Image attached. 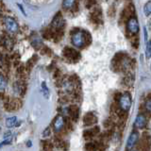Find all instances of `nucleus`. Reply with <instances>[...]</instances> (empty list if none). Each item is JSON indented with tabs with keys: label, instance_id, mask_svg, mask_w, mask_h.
Wrapping results in <instances>:
<instances>
[{
	"label": "nucleus",
	"instance_id": "nucleus-1",
	"mask_svg": "<svg viewBox=\"0 0 151 151\" xmlns=\"http://www.w3.org/2000/svg\"><path fill=\"white\" fill-rule=\"evenodd\" d=\"M72 44L76 46V47H80L84 46L87 44L86 42V31H76L72 34Z\"/></svg>",
	"mask_w": 151,
	"mask_h": 151
},
{
	"label": "nucleus",
	"instance_id": "nucleus-2",
	"mask_svg": "<svg viewBox=\"0 0 151 151\" xmlns=\"http://www.w3.org/2000/svg\"><path fill=\"white\" fill-rule=\"evenodd\" d=\"M118 103H119V107L122 111H127L129 110V108L131 106V97L130 94L129 93H126L124 94H121V96L118 100Z\"/></svg>",
	"mask_w": 151,
	"mask_h": 151
},
{
	"label": "nucleus",
	"instance_id": "nucleus-3",
	"mask_svg": "<svg viewBox=\"0 0 151 151\" xmlns=\"http://www.w3.org/2000/svg\"><path fill=\"white\" fill-rule=\"evenodd\" d=\"M22 107V100L19 98H13L12 100L4 103V109L7 111H14Z\"/></svg>",
	"mask_w": 151,
	"mask_h": 151
},
{
	"label": "nucleus",
	"instance_id": "nucleus-4",
	"mask_svg": "<svg viewBox=\"0 0 151 151\" xmlns=\"http://www.w3.org/2000/svg\"><path fill=\"white\" fill-rule=\"evenodd\" d=\"M4 25H5V27H6L7 31L11 32V33H16L19 30V26H18L17 22L12 17L5 18Z\"/></svg>",
	"mask_w": 151,
	"mask_h": 151
},
{
	"label": "nucleus",
	"instance_id": "nucleus-5",
	"mask_svg": "<svg viewBox=\"0 0 151 151\" xmlns=\"http://www.w3.org/2000/svg\"><path fill=\"white\" fill-rule=\"evenodd\" d=\"M127 27L129 32H130L131 34H136L139 31V23L137 21V19L135 17L129 18V21H127Z\"/></svg>",
	"mask_w": 151,
	"mask_h": 151
},
{
	"label": "nucleus",
	"instance_id": "nucleus-6",
	"mask_svg": "<svg viewBox=\"0 0 151 151\" xmlns=\"http://www.w3.org/2000/svg\"><path fill=\"white\" fill-rule=\"evenodd\" d=\"M64 26V20L63 18V15L60 13H58L54 17L53 22H52V27H53V31H58L61 29V27Z\"/></svg>",
	"mask_w": 151,
	"mask_h": 151
},
{
	"label": "nucleus",
	"instance_id": "nucleus-7",
	"mask_svg": "<svg viewBox=\"0 0 151 151\" xmlns=\"http://www.w3.org/2000/svg\"><path fill=\"white\" fill-rule=\"evenodd\" d=\"M63 55L68 60H72V61H77L79 59L78 52H77L75 49L70 48V47H65L64 50H63Z\"/></svg>",
	"mask_w": 151,
	"mask_h": 151
},
{
	"label": "nucleus",
	"instance_id": "nucleus-8",
	"mask_svg": "<svg viewBox=\"0 0 151 151\" xmlns=\"http://www.w3.org/2000/svg\"><path fill=\"white\" fill-rule=\"evenodd\" d=\"M97 122V118L96 116L93 114V112H87L86 114L84 115L83 118V124L85 127H91L96 125Z\"/></svg>",
	"mask_w": 151,
	"mask_h": 151
},
{
	"label": "nucleus",
	"instance_id": "nucleus-9",
	"mask_svg": "<svg viewBox=\"0 0 151 151\" xmlns=\"http://www.w3.org/2000/svg\"><path fill=\"white\" fill-rule=\"evenodd\" d=\"M99 132H100V129H99V127L94 126V127H92V129H89L87 130L83 131V137H84L85 140L90 141L92 138H93L96 135H97Z\"/></svg>",
	"mask_w": 151,
	"mask_h": 151
},
{
	"label": "nucleus",
	"instance_id": "nucleus-10",
	"mask_svg": "<svg viewBox=\"0 0 151 151\" xmlns=\"http://www.w3.org/2000/svg\"><path fill=\"white\" fill-rule=\"evenodd\" d=\"M139 138V134L137 131H132V133L130 134V136L129 137L127 142V150H130L133 148V146L136 145L137 141H138Z\"/></svg>",
	"mask_w": 151,
	"mask_h": 151
},
{
	"label": "nucleus",
	"instance_id": "nucleus-11",
	"mask_svg": "<svg viewBox=\"0 0 151 151\" xmlns=\"http://www.w3.org/2000/svg\"><path fill=\"white\" fill-rule=\"evenodd\" d=\"M64 122H65L64 118L61 115H58L55 118V120L53 122V127L56 132H60L61 131V129H63V127H65Z\"/></svg>",
	"mask_w": 151,
	"mask_h": 151
},
{
	"label": "nucleus",
	"instance_id": "nucleus-12",
	"mask_svg": "<svg viewBox=\"0 0 151 151\" xmlns=\"http://www.w3.org/2000/svg\"><path fill=\"white\" fill-rule=\"evenodd\" d=\"M145 126H146V116H145V114L140 113V114L136 116L135 127H138V129H144Z\"/></svg>",
	"mask_w": 151,
	"mask_h": 151
},
{
	"label": "nucleus",
	"instance_id": "nucleus-13",
	"mask_svg": "<svg viewBox=\"0 0 151 151\" xmlns=\"http://www.w3.org/2000/svg\"><path fill=\"white\" fill-rule=\"evenodd\" d=\"M69 116L73 121H78L79 116V108L77 105H71L69 107Z\"/></svg>",
	"mask_w": 151,
	"mask_h": 151
},
{
	"label": "nucleus",
	"instance_id": "nucleus-14",
	"mask_svg": "<svg viewBox=\"0 0 151 151\" xmlns=\"http://www.w3.org/2000/svg\"><path fill=\"white\" fill-rule=\"evenodd\" d=\"M63 90L66 92V93H73V91L75 90V84L74 82L72 81L71 79H66V80H63Z\"/></svg>",
	"mask_w": 151,
	"mask_h": 151
},
{
	"label": "nucleus",
	"instance_id": "nucleus-15",
	"mask_svg": "<svg viewBox=\"0 0 151 151\" xmlns=\"http://www.w3.org/2000/svg\"><path fill=\"white\" fill-rule=\"evenodd\" d=\"M54 143H55L56 147L61 151H67L69 148V145L67 142H65L61 139H56Z\"/></svg>",
	"mask_w": 151,
	"mask_h": 151
},
{
	"label": "nucleus",
	"instance_id": "nucleus-16",
	"mask_svg": "<svg viewBox=\"0 0 151 151\" xmlns=\"http://www.w3.org/2000/svg\"><path fill=\"white\" fill-rule=\"evenodd\" d=\"M19 124H18V118L16 116H12L6 119V126L8 127H13Z\"/></svg>",
	"mask_w": 151,
	"mask_h": 151
},
{
	"label": "nucleus",
	"instance_id": "nucleus-17",
	"mask_svg": "<svg viewBox=\"0 0 151 151\" xmlns=\"http://www.w3.org/2000/svg\"><path fill=\"white\" fill-rule=\"evenodd\" d=\"M42 145L44 151H54V145L48 140H45L42 142Z\"/></svg>",
	"mask_w": 151,
	"mask_h": 151
},
{
	"label": "nucleus",
	"instance_id": "nucleus-18",
	"mask_svg": "<svg viewBox=\"0 0 151 151\" xmlns=\"http://www.w3.org/2000/svg\"><path fill=\"white\" fill-rule=\"evenodd\" d=\"M75 3H76V0H63V7L66 9H70L74 7Z\"/></svg>",
	"mask_w": 151,
	"mask_h": 151
},
{
	"label": "nucleus",
	"instance_id": "nucleus-19",
	"mask_svg": "<svg viewBox=\"0 0 151 151\" xmlns=\"http://www.w3.org/2000/svg\"><path fill=\"white\" fill-rule=\"evenodd\" d=\"M3 45H4L5 47H6V48H8V49H12V45H13V42H12V41L11 38L6 37V38H5V39L3 40Z\"/></svg>",
	"mask_w": 151,
	"mask_h": 151
},
{
	"label": "nucleus",
	"instance_id": "nucleus-20",
	"mask_svg": "<svg viewBox=\"0 0 151 151\" xmlns=\"http://www.w3.org/2000/svg\"><path fill=\"white\" fill-rule=\"evenodd\" d=\"M116 114H117V116L119 117V119L121 120V121H125L126 119H127V111H122L121 109H119L117 111H116Z\"/></svg>",
	"mask_w": 151,
	"mask_h": 151
},
{
	"label": "nucleus",
	"instance_id": "nucleus-21",
	"mask_svg": "<svg viewBox=\"0 0 151 151\" xmlns=\"http://www.w3.org/2000/svg\"><path fill=\"white\" fill-rule=\"evenodd\" d=\"M85 148L87 151H94L96 148V142H89L85 145Z\"/></svg>",
	"mask_w": 151,
	"mask_h": 151
},
{
	"label": "nucleus",
	"instance_id": "nucleus-22",
	"mask_svg": "<svg viewBox=\"0 0 151 151\" xmlns=\"http://www.w3.org/2000/svg\"><path fill=\"white\" fill-rule=\"evenodd\" d=\"M144 12L145 14V16H150L151 13V2H147L144 7Z\"/></svg>",
	"mask_w": 151,
	"mask_h": 151
},
{
	"label": "nucleus",
	"instance_id": "nucleus-23",
	"mask_svg": "<svg viewBox=\"0 0 151 151\" xmlns=\"http://www.w3.org/2000/svg\"><path fill=\"white\" fill-rule=\"evenodd\" d=\"M12 139V133L11 131H7L6 133H5V135H4L5 142L3 144H9V143H11Z\"/></svg>",
	"mask_w": 151,
	"mask_h": 151
},
{
	"label": "nucleus",
	"instance_id": "nucleus-24",
	"mask_svg": "<svg viewBox=\"0 0 151 151\" xmlns=\"http://www.w3.org/2000/svg\"><path fill=\"white\" fill-rule=\"evenodd\" d=\"M103 125H104V127H105L107 129H111V127L114 126V123H113L112 119H107V120L104 121Z\"/></svg>",
	"mask_w": 151,
	"mask_h": 151
},
{
	"label": "nucleus",
	"instance_id": "nucleus-25",
	"mask_svg": "<svg viewBox=\"0 0 151 151\" xmlns=\"http://www.w3.org/2000/svg\"><path fill=\"white\" fill-rule=\"evenodd\" d=\"M42 93H44L45 97L48 98L49 97V91H48V88H47V86L45 85V82L42 83Z\"/></svg>",
	"mask_w": 151,
	"mask_h": 151
},
{
	"label": "nucleus",
	"instance_id": "nucleus-26",
	"mask_svg": "<svg viewBox=\"0 0 151 151\" xmlns=\"http://www.w3.org/2000/svg\"><path fill=\"white\" fill-rule=\"evenodd\" d=\"M145 110L147 111V113L149 114L150 111H151V100H150V97L149 96L147 97V99H146L145 102Z\"/></svg>",
	"mask_w": 151,
	"mask_h": 151
},
{
	"label": "nucleus",
	"instance_id": "nucleus-27",
	"mask_svg": "<svg viewBox=\"0 0 151 151\" xmlns=\"http://www.w3.org/2000/svg\"><path fill=\"white\" fill-rule=\"evenodd\" d=\"M7 86V81H6V78H5L2 75H0V90H3L5 89Z\"/></svg>",
	"mask_w": 151,
	"mask_h": 151
},
{
	"label": "nucleus",
	"instance_id": "nucleus-28",
	"mask_svg": "<svg viewBox=\"0 0 151 151\" xmlns=\"http://www.w3.org/2000/svg\"><path fill=\"white\" fill-rule=\"evenodd\" d=\"M145 55H146V57H147V59L150 58V55H151V44H150V42H147V45H146Z\"/></svg>",
	"mask_w": 151,
	"mask_h": 151
},
{
	"label": "nucleus",
	"instance_id": "nucleus-29",
	"mask_svg": "<svg viewBox=\"0 0 151 151\" xmlns=\"http://www.w3.org/2000/svg\"><path fill=\"white\" fill-rule=\"evenodd\" d=\"M132 82H133V78L130 77V76H127V77L125 78V83L127 85V86H129V85H131Z\"/></svg>",
	"mask_w": 151,
	"mask_h": 151
},
{
	"label": "nucleus",
	"instance_id": "nucleus-30",
	"mask_svg": "<svg viewBox=\"0 0 151 151\" xmlns=\"http://www.w3.org/2000/svg\"><path fill=\"white\" fill-rule=\"evenodd\" d=\"M50 129H49V127H47V129L44 131V133H42V136H44V137H48L49 135H50Z\"/></svg>",
	"mask_w": 151,
	"mask_h": 151
},
{
	"label": "nucleus",
	"instance_id": "nucleus-31",
	"mask_svg": "<svg viewBox=\"0 0 151 151\" xmlns=\"http://www.w3.org/2000/svg\"><path fill=\"white\" fill-rule=\"evenodd\" d=\"M4 63H5V61H4L3 57H2V55H1V54H0V67H2L3 64H4Z\"/></svg>",
	"mask_w": 151,
	"mask_h": 151
},
{
	"label": "nucleus",
	"instance_id": "nucleus-32",
	"mask_svg": "<svg viewBox=\"0 0 151 151\" xmlns=\"http://www.w3.org/2000/svg\"><path fill=\"white\" fill-rule=\"evenodd\" d=\"M1 145H2V144H0V147H1Z\"/></svg>",
	"mask_w": 151,
	"mask_h": 151
}]
</instances>
